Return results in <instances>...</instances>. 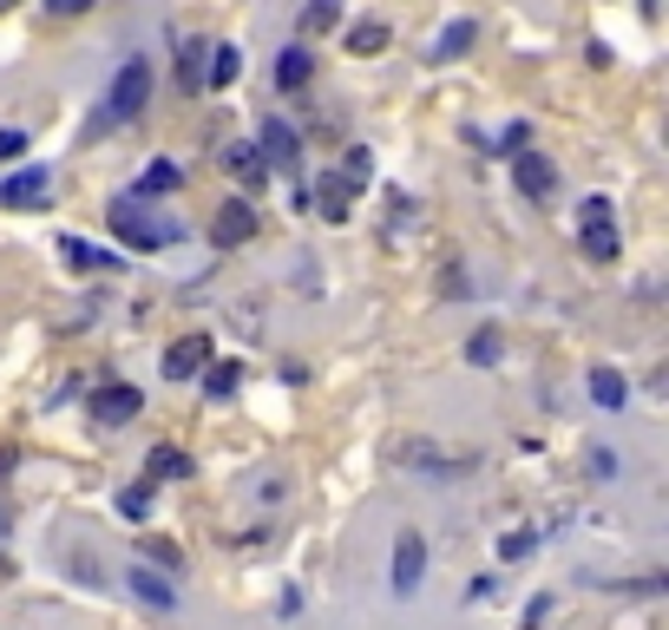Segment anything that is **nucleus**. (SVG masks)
<instances>
[{
    "label": "nucleus",
    "instance_id": "9d476101",
    "mask_svg": "<svg viewBox=\"0 0 669 630\" xmlns=\"http://www.w3.org/2000/svg\"><path fill=\"white\" fill-rule=\"evenodd\" d=\"M256 237V210H250V197H230L217 217H210V243L217 250H243Z\"/></svg>",
    "mask_w": 669,
    "mask_h": 630
},
{
    "label": "nucleus",
    "instance_id": "58836bf2",
    "mask_svg": "<svg viewBox=\"0 0 669 630\" xmlns=\"http://www.w3.org/2000/svg\"><path fill=\"white\" fill-rule=\"evenodd\" d=\"M0 7H20V0H0Z\"/></svg>",
    "mask_w": 669,
    "mask_h": 630
},
{
    "label": "nucleus",
    "instance_id": "0eeeda50",
    "mask_svg": "<svg viewBox=\"0 0 669 630\" xmlns=\"http://www.w3.org/2000/svg\"><path fill=\"white\" fill-rule=\"evenodd\" d=\"M46 191H53V171L46 164H26V171L0 177V210H39Z\"/></svg>",
    "mask_w": 669,
    "mask_h": 630
},
{
    "label": "nucleus",
    "instance_id": "412c9836",
    "mask_svg": "<svg viewBox=\"0 0 669 630\" xmlns=\"http://www.w3.org/2000/svg\"><path fill=\"white\" fill-rule=\"evenodd\" d=\"M237 72H243V53H237V46H210V59H204V85H237Z\"/></svg>",
    "mask_w": 669,
    "mask_h": 630
},
{
    "label": "nucleus",
    "instance_id": "4468645a",
    "mask_svg": "<svg viewBox=\"0 0 669 630\" xmlns=\"http://www.w3.org/2000/svg\"><path fill=\"white\" fill-rule=\"evenodd\" d=\"M309 72H315L309 39H289V46L276 53V85H282V92H302V85H309Z\"/></svg>",
    "mask_w": 669,
    "mask_h": 630
},
{
    "label": "nucleus",
    "instance_id": "7ed1b4c3",
    "mask_svg": "<svg viewBox=\"0 0 669 630\" xmlns=\"http://www.w3.org/2000/svg\"><path fill=\"white\" fill-rule=\"evenodd\" d=\"M138 414H145V388H131V381H99L85 394V421L92 427H125Z\"/></svg>",
    "mask_w": 669,
    "mask_h": 630
},
{
    "label": "nucleus",
    "instance_id": "9b49d317",
    "mask_svg": "<svg viewBox=\"0 0 669 630\" xmlns=\"http://www.w3.org/2000/svg\"><path fill=\"white\" fill-rule=\"evenodd\" d=\"M125 579H131V598H138V605H151V611H177V605H184V592H177V585H171L164 572H151L145 559H138V565H131Z\"/></svg>",
    "mask_w": 669,
    "mask_h": 630
},
{
    "label": "nucleus",
    "instance_id": "6ab92c4d",
    "mask_svg": "<svg viewBox=\"0 0 669 630\" xmlns=\"http://www.w3.org/2000/svg\"><path fill=\"white\" fill-rule=\"evenodd\" d=\"M591 401H598L604 414H618V408L631 401V388H624V375H618V368H591Z\"/></svg>",
    "mask_w": 669,
    "mask_h": 630
},
{
    "label": "nucleus",
    "instance_id": "dca6fc26",
    "mask_svg": "<svg viewBox=\"0 0 669 630\" xmlns=\"http://www.w3.org/2000/svg\"><path fill=\"white\" fill-rule=\"evenodd\" d=\"M578 243H585L591 263H618V250H624V237H618L611 217H604V224H578Z\"/></svg>",
    "mask_w": 669,
    "mask_h": 630
},
{
    "label": "nucleus",
    "instance_id": "f257e3e1",
    "mask_svg": "<svg viewBox=\"0 0 669 630\" xmlns=\"http://www.w3.org/2000/svg\"><path fill=\"white\" fill-rule=\"evenodd\" d=\"M145 105H151V59L138 53V59H125V66L112 72V85H105V105L92 112V138H105V131L131 125Z\"/></svg>",
    "mask_w": 669,
    "mask_h": 630
},
{
    "label": "nucleus",
    "instance_id": "bb28decb",
    "mask_svg": "<svg viewBox=\"0 0 669 630\" xmlns=\"http://www.w3.org/2000/svg\"><path fill=\"white\" fill-rule=\"evenodd\" d=\"M164 191H177V164H145L138 197H164Z\"/></svg>",
    "mask_w": 669,
    "mask_h": 630
},
{
    "label": "nucleus",
    "instance_id": "7c9ffc66",
    "mask_svg": "<svg viewBox=\"0 0 669 630\" xmlns=\"http://www.w3.org/2000/svg\"><path fill=\"white\" fill-rule=\"evenodd\" d=\"M145 559H151V565H164L171 579L184 572V559H177V546H164V539H145Z\"/></svg>",
    "mask_w": 669,
    "mask_h": 630
},
{
    "label": "nucleus",
    "instance_id": "f8f14e48",
    "mask_svg": "<svg viewBox=\"0 0 669 630\" xmlns=\"http://www.w3.org/2000/svg\"><path fill=\"white\" fill-rule=\"evenodd\" d=\"M256 151H263V164H302V138L282 118H263L256 125Z\"/></svg>",
    "mask_w": 669,
    "mask_h": 630
},
{
    "label": "nucleus",
    "instance_id": "473e14b6",
    "mask_svg": "<svg viewBox=\"0 0 669 630\" xmlns=\"http://www.w3.org/2000/svg\"><path fill=\"white\" fill-rule=\"evenodd\" d=\"M604 217H611V197H585L578 204V224H604Z\"/></svg>",
    "mask_w": 669,
    "mask_h": 630
},
{
    "label": "nucleus",
    "instance_id": "f3484780",
    "mask_svg": "<svg viewBox=\"0 0 669 630\" xmlns=\"http://www.w3.org/2000/svg\"><path fill=\"white\" fill-rule=\"evenodd\" d=\"M145 473H151V480H191V473H197V460H191L184 447H171V440H164V447H151V454H145Z\"/></svg>",
    "mask_w": 669,
    "mask_h": 630
},
{
    "label": "nucleus",
    "instance_id": "2f4dec72",
    "mask_svg": "<svg viewBox=\"0 0 669 630\" xmlns=\"http://www.w3.org/2000/svg\"><path fill=\"white\" fill-rule=\"evenodd\" d=\"M552 611H558V598H552V592H539V598L526 605V630H545V618H552Z\"/></svg>",
    "mask_w": 669,
    "mask_h": 630
},
{
    "label": "nucleus",
    "instance_id": "b1692460",
    "mask_svg": "<svg viewBox=\"0 0 669 630\" xmlns=\"http://www.w3.org/2000/svg\"><path fill=\"white\" fill-rule=\"evenodd\" d=\"M342 177H348L355 191H368V184H374V151H368V145H355V151H342Z\"/></svg>",
    "mask_w": 669,
    "mask_h": 630
},
{
    "label": "nucleus",
    "instance_id": "c85d7f7f",
    "mask_svg": "<svg viewBox=\"0 0 669 630\" xmlns=\"http://www.w3.org/2000/svg\"><path fill=\"white\" fill-rule=\"evenodd\" d=\"M532 552H539V532H506V539H499V559H506V565H519V559H532Z\"/></svg>",
    "mask_w": 669,
    "mask_h": 630
},
{
    "label": "nucleus",
    "instance_id": "39448f33",
    "mask_svg": "<svg viewBox=\"0 0 669 630\" xmlns=\"http://www.w3.org/2000/svg\"><path fill=\"white\" fill-rule=\"evenodd\" d=\"M420 579H427V539L407 526V532L394 539V572H388V585H394V598H414Z\"/></svg>",
    "mask_w": 669,
    "mask_h": 630
},
{
    "label": "nucleus",
    "instance_id": "cd10ccee",
    "mask_svg": "<svg viewBox=\"0 0 669 630\" xmlns=\"http://www.w3.org/2000/svg\"><path fill=\"white\" fill-rule=\"evenodd\" d=\"M204 53H210V46H184V59H177V85H184V92L204 85Z\"/></svg>",
    "mask_w": 669,
    "mask_h": 630
},
{
    "label": "nucleus",
    "instance_id": "a878e982",
    "mask_svg": "<svg viewBox=\"0 0 669 630\" xmlns=\"http://www.w3.org/2000/svg\"><path fill=\"white\" fill-rule=\"evenodd\" d=\"M118 519H131V526H138V519H151V480H138V486H125V493H118Z\"/></svg>",
    "mask_w": 669,
    "mask_h": 630
},
{
    "label": "nucleus",
    "instance_id": "ddd939ff",
    "mask_svg": "<svg viewBox=\"0 0 669 630\" xmlns=\"http://www.w3.org/2000/svg\"><path fill=\"white\" fill-rule=\"evenodd\" d=\"M59 256H66V270H79V276H92V270H125V263H118V250L85 243V237H59Z\"/></svg>",
    "mask_w": 669,
    "mask_h": 630
},
{
    "label": "nucleus",
    "instance_id": "a211bd4d",
    "mask_svg": "<svg viewBox=\"0 0 669 630\" xmlns=\"http://www.w3.org/2000/svg\"><path fill=\"white\" fill-rule=\"evenodd\" d=\"M243 388V362H210L204 368V401H230Z\"/></svg>",
    "mask_w": 669,
    "mask_h": 630
},
{
    "label": "nucleus",
    "instance_id": "393cba45",
    "mask_svg": "<svg viewBox=\"0 0 669 630\" xmlns=\"http://www.w3.org/2000/svg\"><path fill=\"white\" fill-rule=\"evenodd\" d=\"M328 26H342V0H309L302 7V39L309 33H328Z\"/></svg>",
    "mask_w": 669,
    "mask_h": 630
},
{
    "label": "nucleus",
    "instance_id": "423d86ee",
    "mask_svg": "<svg viewBox=\"0 0 669 630\" xmlns=\"http://www.w3.org/2000/svg\"><path fill=\"white\" fill-rule=\"evenodd\" d=\"M210 362H217V348H210L204 329H191V335H177V342L164 348V375H171V381H197Z\"/></svg>",
    "mask_w": 669,
    "mask_h": 630
},
{
    "label": "nucleus",
    "instance_id": "72a5a7b5",
    "mask_svg": "<svg viewBox=\"0 0 669 630\" xmlns=\"http://www.w3.org/2000/svg\"><path fill=\"white\" fill-rule=\"evenodd\" d=\"M20 151H26V131H13V125H0V164H7V158H20Z\"/></svg>",
    "mask_w": 669,
    "mask_h": 630
},
{
    "label": "nucleus",
    "instance_id": "c756f323",
    "mask_svg": "<svg viewBox=\"0 0 669 630\" xmlns=\"http://www.w3.org/2000/svg\"><path fill=\"white\" fill-rule=\"evenodd\" d=\"M585 467H591V480H618V473H624V460H618L611 447H591V460H585Z\"/></svg>",
    "mask_w": 669,
    "mask_h": 630
},
{
    "label": "nucleus",
    "instance_id": "f704fd0d",
    "mask_svg": "<svg viewBox=\"0 0 669 630\" xmlns=\"http://www.w3.org/2000/svg\"><path fill=\"white\" fill-rule=\"evenodd\" d=\"M46 7H53V13H85L92 0H46Z\"/></svg>",
    "mask_w": 669,
    "mask_h": 630
},
{
    "label": "nucleus",
    "instance_id": "4c0bfd02",
    "mask_svg": "<svg viewBox=\"0 0 669 630\" xmlns=\"http://www.w3.org/2000/svg\"><path fill=\"white\" fill-rule=\"evenodd\" d=\"M637 7H644V13H657V7H664V0H637Z\"/></svg>",
    "mask_w": 669,
    "mask_h": 630
},
{
    "label": "nucleus",
    "instance_id": "5701e85b",
    "mask_svg": "<svg viewBox=\"0 0 669 630\" xmlns=\"http://www.w3.org/2000/svg\"><path fill=\"white\" fill-rule=\"evenodd\" d=\"M473 39H480V26H473V20H453V26L440 33V46H434V59H460V53H466Z\"/></svg>",
    "mask_w": 669,
    "mask_h": 630
},
{
    "label": "nucleus",
    "instance_id": "20e7f679",
    "mask_svg": "<svg viewBox=\"0 0 669 630\" xmlns=\"http://www.w3.org/2000/svg\"><path fill=\"white\" fill-rule=\"evenodd\" d=\"M401 467L420 473V480H466L480 467V454H453V447H434V440H407L401 447Z\"/></svg>",
    "mask_w": 669,
    "mask_h": 630
},
{
    "label": "nucleus",
    "instance_id": "aec40b11",
    "mask_svg": "<svg viewBox=\"0 0 669 630\" xmlns=\"http://www.w3.org/2000/svg\"><path fill=\"white\" fill-rule=\"evenodd\" d=\"M388 39H394L388 20H355V26H348V53H361V59H368V53H388Z\"/></svg>",
    "mask_w": 669,
    "mask_h": 630
},
{
    "label": "nucleus",
    "instance_id": "c9c22d12",
    "mask_svg": "<svg viewBox=\"0 0 669 630\" xmlns=\"http://www.w3.org/2000/svg\"><path fill=\"white\" fill-rule=\"evenodd\" d=\"M13 460H20V454H13V447H0V486H7V473H13Z\"/></svg>",
    "mask_w": 669,
    "mask_h": 630
},
{
    "label": "nucleus",
    "instance_id": "4be33fe9",
    "mask_svg": "<svg viewBox=\"0 0 669 630\" xmlns=\"http://www.w3.org/2000/svg\"><path fill=\"white\" fill-rule=\"evenodd\" d=\"M499 355H506V335L486 322V329H473V342H466V362L473 368H499Z\"/></svg>",
    "mask_w": 669,
    "mask_h": 630
},
{
    "label": "nucleus",
    "instance_id": "2eb2a0df",
    "mask_svg": "<svg viewBox=\"0 0 669 630\" xmlns=\"http://www.w3.org/2000/svg\"><path fill=\"white\" fill-rule=\"evenodd\" d=\"M223 171H230V177H237V184H250V191H263V184H269V164H263V151H256V145H250V138H243V145H230V151H223Z\"/></svg>",
    "mask_w": 669,
    "mask_h": 630
},
{
    "label": "nucleus",
    "instance_id": "1a4fd4ad",
    "mask_svg": "<svg viewBox=\"0 0 669 630\" xmlns=\"http://www.w3.org/2000/svg\"><path fill=\"white\" fill-rule=\"evenodd\" d=\"M355 197H361V191H355L342 171H328V177L309 184V210H322L328 224H348V217H355Z\"/></svg>",
    "mask_w": 669,
    "mask_h": 630
},
{
    "label": "nucleus",
    "instance_id": "6e6552de",
    "mask_svg": "<svg viewBox=\"0 0 669 630\" xmlns=\"http://www.w3.org/2000/svg\"><path fill=\"white\" fill-rule=\"evenodd\" d=\"M506 164H512V184H519L526 197H539V204H545V197L558 191V164H552L545 151H512Z\"/></svg>",
    "mask_w": 669,
    "mask_h": 630
},
{
    "label": "nucleus",
    "instance_id": "f03ea898",
    "mask_svg": "<svg viewBox=\"0 0 669 630\" xmlns=\"http://www.w3.org/2000/svg\"><path fill=\"white\" fill-rule=\"evenodd\" d=\"M105 224H112V237L125 243V250H164L177 230L171 224H158L151 210H138V197H112V210H105Z\"/></svg>",
    "mask_w": 669,
    "mask_h": 630
},
{
    "label": "nucleus",
    "instance_id": "e433bc0d",
    "mask_svg": "<svg viewBox=\"0 0 669 630\" xmlns=\"http://www.w3.org/2000/svg\"><path fill=\"white\" fill-rule=\"evenodd\" d=\"M7 579H13V565H7V552H0V585H7Z\"/></svg>",
    "mask_w": 669,
    "mask_h": 630
}]
</instances>
